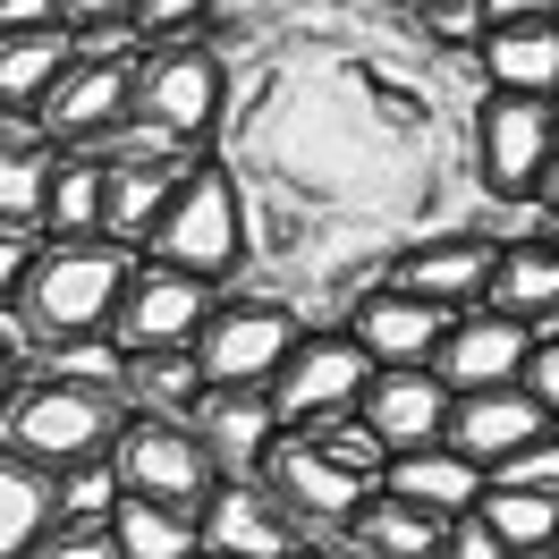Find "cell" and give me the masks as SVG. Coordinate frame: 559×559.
<instances>
[{
    "label": "cell",
    "instance_id": "1",
    "mask_svg": "<svg viewBox=\"0 0 559 559\" xmlns=\"http://www.w3.org/2000/svg\"><path fill=\"white\" fill-rule=\"evenodd\" d=\"M128 263H136V254L110 246V238H51V246H35V263H26V280H17V306H9L17 340H26V365H35L43 348H60V340L110 331L119 288H128Z\"/></svg>",
    "mask_w": 559,
    "mask_h": 559
},
{
    "label": "cell",
    "instance_id": "2",
    "mask_svg": "<svg viewBox=\"0 0 559 559\" xmlns=\"http://www.w3.org/2000/svg\"><path fill=\"white\" fill-rule=\"evenodd\" d=\"M136 254L229 288V280L254 263V246H246V178L229 170V162L195 153V162L178 170V187L162 195V212H153V229H144Z\"/></svg>",
    "mask_w": 559,
    "mask_h": 559
},
{
    "label": "cell",
    "instance_id": "3",
    "mask_svg": "<svg viewBox=\"0 0 559 559\" xmlns=\"http://www.w3.org/2000/svg\"><path fill=\"white\" fill-rule=\"evenodd\" d=\"M128 424V399L94 382H69V373H17V390L0 399V450L60 475V466H85V457H110V432Z\"/></svg>",
    "mask_w": 559,
    "mask_h": 559
},
{
    "label": "cell",
    "instance_id": "4",
    "mask_svg": "<svg viewBox=\"0 0 559 559\" xmlns=\"http://www.w3.org/2000/svg\"><path fill=\"white\" fill-rule=\"evenodd\" d=\"M306 340V306L280 297V288H254V280H229L212 297L204 331L187 340L204 390H272V373L288 365V348Z\"/></svg>",
    "mask_w": 559,
    "mask_h": 559
},
{
    "label": "cell",
    "instance_id": "5",
    "mask_svg": "<svg viewBox=\"0 0 559 559\" xmlns=\"http://www.w3.org/2000/svg\"><path fill=\"white\" fill-rule=\"evenodd\" d=\"M551 103L543 94H475V110H466V170H475V187H484V204H525L534 195V178L551 170Z\"/></svg>",
    "mask_w": 559,
    "mask_h": 559
},
{
    "label": "cell",
    "instance_id": "6",
    "mask_svg": "<svg viewBox=\"0 0 559 559\" xmlns=\"http://www.w3.org/2000/svg\"><path fill=\"white\" fill-rule=\"evenodd\" d=\"M110 475H119V491H136V500H162V509H204V491L221 484V466L204 457V441H195V424L187 416H136L128 407V424L110 432Z\"/></svg>",
    "mask_w": 559,
    "mask_h": 559
},
{
    "label": "cell",
    "instance_id": "7",
    "mask_svg": "<svg viewBox=\"0 0 559 559\" xmlns=\"http://www.w3.org/2000/svg\"><path fill=\"white\" fill-rule=\"evenodd\" d=\"M144 119H162L178 144H204L229 119V51L221 43H144L136 60V103Z\"/></svg>",
    "mask_w": 559,
    "mask_h": 559
},
{
    "label": "cell",
    "instance_id": "8",
    "mask_svg": "<svg viewBox=\"0 0 559 559\" xmlns=\"http://www.w3.org/2000/svg\"><path fill=\"white\" fill-rule=\"evenodd\" d=\"M254 484L272 491L280 509H288V525H297V534H314V543H331V534H340V525L382 491L373 475L340 466L314 432H280L272 450H263V466H254Z\"/></svg>",
    "mask_w": 559,
    "mask_h": 559
},
{
    "label": "cell",
    "instance_id": "9",
    "mask_svg": "<svg viewBox=\"0 0 559 559\" xmlns=\"http://www.w3.org/2000/svg\"><path fill=\"white\" fill-rule=\"evenodd\" d=\"M365 382H373V356L356 348L340 322H306V340L288 348V365L272 373L263 399H272L280 432H288V424H314V416H348Z\"/></svg>",
    "mask_w": 559,
    "mask_h": 559
},
{
    "label": "cell",
    "instance_id": "10",
    "mask_svg": "<svg viewBox=\"0 0 559 559\" xmlns=\"http://www.w3.org/2000/svg\"><path fill=\"white\" fill-rule=\"evenodd\" d=\"M212 297H221L212 280H195V272H170V263L136 254V263H128V288H119V314H110V340H119L128 356L187 348V340L204 331Z\"/></svg>",
    "mask_w": 559,
    "mask_h": 559
},
{
    "label": "cell",
    "instance_id": "11",
    "mask_svg": "<svg viewBox=\"0 0 559 559\" xmlns=\"http://www.w3.org/2000/svg\"><path fill=\"white\" fill-rule=\"evenodd\" d=\"M491 263H500V246L466 221V229H441V238H416L399 246L382 263V288H407L424 306H441V314H466V306H484L491 288Z\"/></svg>",
    "mask_w": 559,
    "mask_h": 559
},
{
    "label": "cell",
    "instance_id": "12",
    "mask_svg": "<svg viewBox=\"0 0 559 559\" xmlns=\"http://www.w3.org/2000/svg\"><path fill=\"white\" fill-rule=\"evenodd\" d=\"M195 551L204 559H297L306 534L288 525V509L254 475H221L204 491V509H195Z\"/></svg>",
    "mask_w": 559,
    "mask_h": 559
},
{
    "label": "cell",
    "instance_id": "13",
    "mask_svg": "<svg viewBox=\"0 0 559 559\" xmlns=\"http://www.w3.org/2000/svg\"><path fill=\"white\" fill-rule=\"evenodd\" d=\"M356 424L382 441V457L432 450L441 424H450V382L432 365H373V382L356 390Z\"/></svg>",
    "mask_w": 559,
    "mask_h": 559
},
{
    "label": "cell",
    "instance_id": "14",
    "mask_svg": "<svg viewBox=\"0 0 559 559\" xmlns=\"http://www.w3.org/2000/svg\"><path fill=\"white\" fill-rule=\"evenodd\" d=\"M525 348H534V322L500 314V306H466V314H450V331H441V348H432V373L457 390H500L525 373Z\"/></svg>",
    "mask_w": 559,
    "mask_h": 559
},
{
    "label": "cell",
    "instance_id": "15",
    "mask_svg": "<svg viewBox=\"0 0 559 559\" xmlns=\"http://www.w3.org/2000/svg\"><path fill=\"white\" fill-rule=\"evenodd\" d=\"M551 432V416H543V399L525 382H500V390H457L450 399V424H441V441H450L457 457H475V466H500V457H518L525 441H543Z\"/></svg>",
    "mask_w": 559,
    "mask_h": 559
},
{
    "label": "cell",
    "instance_id": "16",
    "mask_svg": "<svg viewBox=\"0 0 559 559\" xmlns=\"http://www.w3.org/2000/svg\"><path fill=\"white\" fill-rule=\"evenodd\" d=\"M128 103H136V60H85L76 51L69 69H60V85L43 94V136L60 144H85V136H103V128H119L128 119Z\"/></svg>",
    "mask_w": 559,
    "mask_h": 559
},
{
    "label": "cell",
    "instance_id": "17",
    "mask_svg": "<svg viewBox=\"0 0 559 559\" xmlns=\"http://www.w3.org/2000/svg\"><path fill=\"white\" fill-rule=\"evenodd\" d=\"M340 331H348L373 365H432L450 314L424 306V297H407V288H365V297H348V322H340Z\"/></svg>",
    "mask_w": 559,
    "mask_h": 559
},
{
    "label": "cell",
    "instance_id": "18",
    "mask_svg": "<svg viewBox=\"0 0 559 559\" xmlns=\"http://www.w3.org/2000/svg\"><path fill=\"white\" fill-rule=\"evenodd\" d=\"M187 424H195V441H204V457L221 475H254L263 450L280 441V416H272L263 390H204V399L187 407Z\"/></svg>",
    "mask_w": 559,
    "mask_h": 559
},
{
    "label": "cell",
    "instance_id": "19",
    "mask_svg": "<svg viewBox=\"0 0 559 559\" xmlns=\"http://www.w3.org/2000/svg\"><path fill=\"white\" fill-rule=\"evenodd\" d=\"M382 491H390V500H407V509H424V518H466V509L484 500V466L457 457L450 441H432V450L382 457Z\"/></svg>",
    "mask_w": 559,
    "mask_h": 559
},
{
    "label": "cell",
    "instance_id": "20",
    "mask_svg": "<svg viewBox=\"0 0 559 559\" xmlns=\"http://www.w3.org/2000/svg\"><path fill=\"white\" fill-rule=\"evenodd\" d=\"M475 69H484L491 94H559V17H534V26H484L475 43Z\"/></svg>",
    "mask_w": 559,
    "mask_h": 559
},
{
    "label": "cell",
    "instance_id": "21",
    "mask_svg": "<svg viewBox=\"0 0 559 559\" xmlns=\"http://www.w3.org/2000/svg\"><path fill=\"white\" fill-rule=\"evenodd\" d=\"M441 534H450V518H424L407 500L373 491V500L331 534V551L340 559H441Z\"/></svg>",
    "mask_w": 559,
    "mask_h": 559
},
{
    "label": "cell",
    "instance_id": "22",
    "mask_svg": "<svg viewBox=\"0 0 559 559\" xmlns=\"http://www.w3.org/2000/svg\"><path fill=\"white\" fill-rule=\"evenodd\" d=\"M484 306H500V314H518V322H559V229H534V238L500 246Z\"/></svg>",
    "mask_w": 559,
    "mask_h": 559
},
{
    "label": "cell",
    "instance_id": "23",
    "mask_svg": "<svg viewBox=\"0 0 559 559\" xmlns=\"http://www.w3.org/2000/svg\"><path fill=\"white\" fill-rule=\"evenodd\" d=\"M76 60L69 26H26V35H0V110L9 119H35L43 94L60 85V69Z\"/></svg>",
    "mask_w": 559,
    "mask_h": 559
},
{
    "label": "cell",
    "instance_id": "24",
    "mask_svg": "<svg viewBox=\"0 0 559 559\" xmlns=\"http://www.w3.org/2000/svg\"><path fill=\"white\" fill-rule=\"evenodd\" d=\"M187 162H195V153H187ZM187 162H103V238L136 254L144 229H153V212H162V195L178 187Z\"/></svg>",
    "mask_w": 559,
    "mask_h": 559
},
{
    "label": "cell",
    "instance_id": "25",
    "mask_svg": "<svg viewBox=\"0 0 559 559\" xmlns=\"http://www.w3.org/2000/svg\"><path fill=\"white\" fill-rule=\"evenodd\" d=\"M110 551L119 559H195V518L187 509H162V500H136V491H119V509H110Z\"/></svg>",
    "mask_w": 559,
    "mask_h": 559
},
{
    "label": "cell",
    "instance_id": "26",
    "mask_svg": "<svg viewBox=\"0 0 559 559\" xmlns=\"http://www.w3.org/2000/svg\"><path fill=\"white\" fill-rule=\"evenodd\" d=\"M51 534V475L0 450V559H26Z\"/></svg>",
    "mask_w": 559,
    "mask_h": 559
},
{
    "label": "cell",
    "instance_id": "27",
    "mask_svg": "<svg viewBox=\"0 0 559 559\" xmlns=\"http://www.w3.org/2000/svg\"><path fill=\"white\" fill-rule=\"evenodd\" d=\"M43 238H103V162H85V153H60V162H51Z\"/></svg>",
    "mask_w": 559,
    "mask_h": 559
},
{
    "label": "cell",
    "instance_id": "28",
    "mask_svg": "<svg viewBox=\"0 0 559 559\" xmlns=\"http://www.w3.org/2000/svg\"><path fill=\"white\" fill-rule=\"evenodd\" d=\"M51 162H60V144H0V229H35L43 238Z\"/></svg>",
    "mask_w": 559,
    "mask_h": 559
},
{
    "label": "cell",
    "instance_id": "29",
    "mask_svg": "<svg viewBox=\"0 0 559 559\" xmlns=\"http://www.w3.org/2000/svg\"><path fill=\"white\" fill-rule=\"evenodd\" d=\"M475 518L509 543V551H534V543H559V500L551 491H500L484 484V500H475Z\"/></svg>",
    "mask_w": 559,
    "mask_h": 559
},
{
    "label": "cell",
    "instance_id": "30",
    "mask_svg": "<svg viewBox=\"0 0 559 559\" xmlns=\"http://www.w3.org/2000/svg\"><path fill=\"white\" fill-rule=\"evenodd\" d=\"M119 509V475H110V457H85V466H60L51 475V525H110Z\"/></svg>",
    "mask_w": 559,
    "mask_h": 559
},
{
    "label": "cell",
    "instance_id": "31",
    "mask_svg": "<svg viewBox=\"0 0 559 559\" xmlns=\"http://www.w3.org/2000/svg\"><path fill=\"white\" fill-rule=\"evenodd\" d=\"M484 484H500V491H551V500H559V424L543 432V441H525L518 457H500Z\"/></svg>",
    "mask_w": 559,
    "mask_h": 559
},
{
    "label": "cell",
    "instance_id": "32",
    "mask_svg": "<svg viewBox=\"0 0 559 559\" xmlns=\"http://www.w3.org/2000/svg\"><path fill=\"white\" fill-rule=\"evenodd\" d=\"M204 17H212V0H136V35L144 43H195Z\"/></svg>",
    "mask_w": 559,
    "mask_h": 559
},
{
    "label": "cell",
    "instance_id": "33",
    "mask_svg": "<svg viewBox=\"0 0 559 559\" xmlns=\"http://www.w3.org/2000/svg\"><path fill=\"white\" fill-rule=\"evenodd\" d=\"M534 399H543V416L559 424V322H534V348H525V373H518Z\"/></svg>",
    "mask_w": 559,
    "mask_h": 559
},
{
    "label": "cell",
    "instance_id": "34",
    "mask_svg": "<svg viewBox=\"0 0 559 559\" xmlns=\"http://www.w3.org/2000/svg\"><path fill=\"white\" fill-rule=\"evenodd\" d=\"M297 9H322V0H212V26H288Z\"/></svg>",
    "mask_w": 559,
    "mask_h": 559
},
{
    "label": "cell",
    "instance_id": "35",
    "mask_svg": "<svg viewBox=\"0 0 559 559\" xmlns=\"http://www.w3.org/2000/svg\"><path fill=\"white\" fill-rule=\"evenodd\" d=\"M26 559H119V551H110L103 525H94V534H85V525H51V534H43Z\"/></svg>",
    "mask_w": 559,
    "mask_h": 559
},
{
    "label": "cell",
    "instance_id": "36",
    "mask_svg": "<svg viewBox=\"0 0 559 559\" xmlns=\"http://www.w3.org/2000/svg\"><path fill=\"white\" fill-rule=\"evenodd\" d=\"M441 559H509V543L466 509V518H450V534H441Z\"/></svg>",
    "mask_w": 559,
    "mask_h": 559
},
{
    "label": "cell",
    "instance_id": "37",
    "mask_svg": "<svg viewBox=\"0 0 559 559\" xmlns=\"http://www.w3.org/2000/svg\"><path fill=\"white\" fill-rule=\"evenodd\" d=\"M60 26L85 35V26H136V0H60Z\"/></svg>",
    "mask_w": 559,
    "mask_h": 559
},
{
    "label": "cell",
    "instance_id": "38",
    "mask_svg": "<svg viewBox=\"0 0 559 559\" xmlns=\"http://www.w3.org/2000/svg\"><path fill=\"white\" fill-rule=\"evenodd\" d=\"M35 263V229H0V314L17 306V280Z\"/></svg>",
    "mask_w": 559,
    "mask_h": 559
},
{
    "label": "cell",
    "instance_id": "39",
    "mask_svg": "<svg viewBox=\"0 0 559 559\" xmlns=\"http://www.w3.org/2000/svg\"><path fill=\"white\" fill-rule=\"evenodd\" d=\"M26 26H60V0H0V35H26Z\"/></svg>",
    "mask_w": 559,
    "mask_h": 559
},
{
    "label": "cell",
    "instance_id": "40",
    "mask_svg": "<svg viewBox=\"0 0 559 559\" xmlns=\"http://www.w3.org/2000/svg\"><path fill=\"white\" fill-rule=\"evenodd\" d=\"M534 17H559V0H484V26H534Z\"/></svg>",
    "mask_w": 559,
    "mask_h": 559
},
{
    "label": "cell",
    "instance_id": "41",
    "mask_svg": "<svg viewBox=\"0 0 559 559\" xmlns=\"http://www.w3.org/2000/svg\"><path fill=\"white\" fill-rule=\"evenodd\" d=\"M17 373H26V340H17V322L0 314V399L17 390Z\"/></svg>",
    "mask_w": 559,
    "mask_h": 559
},
{
    "label": "cell",
    "instance_id": "42",
    "mask_svg": "<svg viewBox=\"0 0 559 559\" xmlns=\"http://www.w3.org/2000/svg\"><path fill=\"white\" fill-rule=\"evenodd\" d=\"M534 204H543V221H551V229H559V153H551V170L534 178Z\"/></svg>",
    "mask_w": 559,
    "mask_h": 559
},
{
    "label": "cell",
    "instance_id": "43",
    "mask_svg": "<svg viewBox=\"0 0 559 559\" xmlns=\"http://www.w3.org/2000/svg\"><path fill=\"white\" fill-rule=\"evenodd\" d=\"M509 559H559V543H534V551H509Z\"/></svg>",
    "mask_w": 559,
    "mask_h": 559
},
{
    "label": "cell",
    "instance_id": "44",
    "mask_svg": "<svg viewBox=\"0 0 559 559\" xmlns=\"http://www.w3.org/2000/svg\"><path fill=\"white\" fill-rule=\"evenodd\" d=\"M297 559H340V551H331V543H306V551H297Z\"/></svg>",
    "mask_w": 559,
    "mask_h": 559
},
{
    "label": "cell",
    "instance_id": "45",
    "mask_svg": "<svg viewBox=\"0 0 559 559\" xmlns=\"http://www.w3.org/2000/svg\"><path fill=\"white\" fill-rule=\"evenodd\" d=\"M551 136H559V94H551Z\"/></svg>",
    "mask_w": 559,
    "mask_h": 559
},
{
    "label": "cell",
    "instance_id": "46",
    "mask_svg": "<svg viewBox=\"0 0 559 559\" xmlns=\"http://www.w3.org/2000/svg\"><path fill=\"white\" fill-rule=\"evenodd\" d=\"M195 559H204V551H195Z\"/></svg>",
    "mask_w": 559,
    "mask_h": 559
}]
</instances>
